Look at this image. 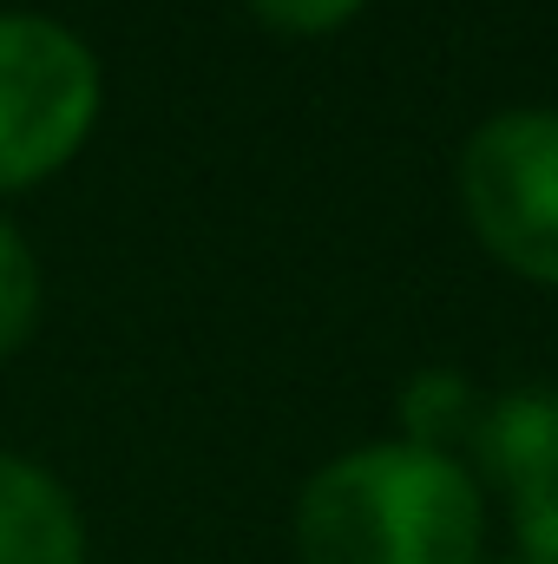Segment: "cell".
<instances>
[{
    "label": "cell",
    "instance_id": "obj_8",
    "mask_svg": "<svg viewBox=\"0 0 558 564\" xmlns=\"http://www.w3.org/2000/svg\"><path fill=\"white\" fill-rule=\"evenodd\" d=\"M506 499H513V532L526 545V564H558V466L513 486Z\"/></svg>",
    "mask_w": 558,
    "mask_h": 564
},
{
    "label": "cell",
    "instance_id": "obj_4",
    "mask_svg": "<svg viewBox=\"0 0 558 564\" xmlns=\"http://www.w3.org/2000/svg\"><path fill=\"white\" fill-rule=\"evenodd\" d=\"M0 564H86L66 486L13 453H0Z\"/></svg>",
    "mask_w": 558,
    "mask_h": 564
},
{
    "label": "cell",
    "instance_id": "obj_6",
    "mask_svg": "<svg viewBox=\"0 0 558 564\" xmlns=\"http://www.w3.org/2000/svg\"><path fill=\"white\" fill-rule=\"evenodd\" d=\"M401 426H408V446L453 459V446H466L473 426H480V401H473L466 375H453V368H420L415 381L401 388Z\"/></svg>",
    "mask_w": 558,
    "mask_h": 564
},
{
    "label": "cell",
    "instance_id": "obj_1",
    "mask_svg": "<svg viewBox=\"0 0 558 564\" xmlns=\"http://www.w3.org/2000/svg\"><path fill=\"white\" fill-rule=\"evenodd\" d=\"M296 552L302 564H480V486L408 440L355 446L302 486Z\"/></svg>",
    "mask_w": 558,
    "mask_h": 564
},
{
    "label": "cell",
    "instance_id": "obj_10",
    "mask_svg": "<svg viewBox=\"0 0 558 564\" xmlns=\"http://www.w3.org/2000/svg\"><path fill=\"white\" fill-rule=\"evenodd\" d=\"M513 564H526V558H513Z\"/></svg>",
    "mask_w": 558,
    "mask_h": 564
},
{
    "label": "cell",
    "instance_id": "obj_5",
    "mask_svg": "<svg viewBox=\"0 0 558 564\" xmlns=\"http://www.w3.org/2000/svg\"><path fill=\"white\" fill-rule=\"evenodd\" d=\"M473 446L486 459V473L513 492L526 479H539L546 466H558V394L539 388H519V394H500L480 408L473 426Z\"/></svg>",
    "mask_w": 558,
    "mask_h": 564
},
{
    "label": "cell",
    "instance_id": "obj_7",
    "mask_svg": "<svg viewBox=\"0 0 558 564\" xmlns=\"http://www.w3.org/2000/svg\"><path fill=\"white\" fill-rule=\"evenodd\" d=\"M40 322V263L26 237L0 217V355H13Z\"/></svg>",
    "mask_w": 558,
    "mask_h": 564
},
{
    "label": "cell",
    "instance_id": "obj_3",
    "mask_svg": "<svg viewBox=\"0 0 558 564\" xmlns=\"http://www.w3.org/2000/svg\"><path fill=\"white\" fill-rule=\"evenodd\" d=\"M460 204L473 237L519 276L558 282V112H493L460 151Z\"/></svg>",
    "mask_w": 558,
    "mask_h": 564
},
{
    "label": "cell",
    "instance_id": "obj_2",
    "mask_svg": "<svg viewBox=\"0 0 558 564\" xmlns=\"http://www.w3.org/2000/svg\"><path fill=\"white\" fill-rule=\"evenodd\" d=\"M99 119V59L46 13H0V191L60 171Z\"/></svg>",
    "mask_w": 558,
    "mask_h": 564
},
{
    "label": "cell",
    "instance_id": "obj_9",
    "mask_svg": "<svg viewBox=\"0 0 558 564\" xmlns=\"http://www.w3.org/2000/svg\"><path fill=\"white\" fill-rule=\"evenodd\" d=\"M257 7V20H270L277 33H329V26H342L362 0H250Z\"/></svg>",
    "mask_w": 558,
    "mask_h": 564
}]
</instances>
